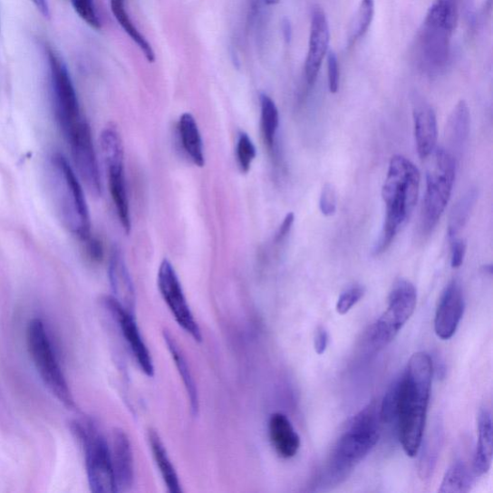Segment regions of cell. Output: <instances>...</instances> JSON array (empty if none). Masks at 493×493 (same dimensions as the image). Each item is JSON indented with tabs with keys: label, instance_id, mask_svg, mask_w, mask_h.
<instances>
[{
	"label": "cell",
	"instance_id": "cell-1",
	"mask_svg": "<svg viewBox=\"0 0 493 493\" xmlns=\"http://www.w3.org/2000/svg\"><path fill=\"white\" fill-rule=\"evenodd\" d=\"M433 377V362L429 354L416 353L406 372L398 380V412L400 442L409 457L418 455L424 434L427 411Z\"/></svg>",
	"mask_w": 493,
	"mask_h": 493
},
{
	"label": "cell",
	"instance_id": "cell-2",
	"mask_svg": "<svg viewBox=\"0 0 493 493\" xmlns=\"http://www.w3.org/2000/svg\"><path fill=\"white\" fill-rule=\"evenodd\" d=\"M375 402L353 416L338 440L327 464L321 470L318 484L332 488L343 484L362 460L374 449L380 438V411Z\"/></svg>",
	"mask_w": 493,
	"mask_h": 493
},
{
	"label": "cell",
	"instance_id": "cell-3",
	"mask_svg": "<svg viewBox=\"0 0 493 493\" xmlns=\"http://www.w3.org/2000/svg\"><path fill=\"white\" fill-rule=\"evenodd\" d=\"M420 187L419 169L407 158L394 156L382 189L385 218L374 246L375 256L387 252L400 230L407 225L418 203Z\"/></svg>",
	"mask_w": 493,
	"mask_h": 493
},
{
	"label": "cell",
	"instance_id": "cell-4",
	"mask_svg": "<svg viewBox=\"0 0 493 493\" xmlns=\"http://www.w3.org/2000/svg\"><path fill=\"white\" fill-rule=\"evenodd\" d=\"M52 168L61 219L73 235L85 241L91 237V222L82 184L61 153L53 154Z\"/></svg>",
	"mask_w": 493,
	"mask_h": 493
},
{
	"label": "cell",
	"instance_id": "cell-5",
	"mask_svg": "<svg viewBox=\"0 0 493 493\" xmlns=\"http://www.w3.org/2000/svg\"><path fill=\"white\" fill-rule=\"evenodd\" d=\"M430 156L421 214V225L425 234H430L436 227L450 203L457 168L456 159L447 150L436 149Z\"/></svg>",
	"mask_w": 493,
	"mask_h": 493
},
{
	"label": "cell",
	"instance_id": "cell-6",
	"mask_svg": "<svg viewBox=\"0 0 493 493\" xmlns=\"http://www.w3.org/2000/svg\"><path fill=\"white\" fill-rule=\"evenodd\" d=\"M27 344L37 372L52 393L69 410H75L68 382L55 357L48 334L40 319L29 323Z\"/></svg>",
	"mask_w": 493,
	"mask_h": 493
},
{
	"label": "cell",
	"instance_id": "cell-7",
	"mask_svg": "<svg viewBox=\"0 0 493 493\" xmlns=\"http://www.w3.org/2000/svg\"><path fill=\"white\" fill-rule=\"evenodd\" d=\"M72 429L84 449L91 490L95 493L117 492L110 445L91 422H75Z\"/></svg>",
	"mask_w": 493,
	"mask_h": 493
},
{
	"label": "cell",
	"instance_id": "cell-8",
	"mask_svg": "<svg viewBox=\"0 0 493 493\" xmlns=\"http://www.w3.org/2000/svg\"><path fill=\"white\" fill-rule=\"evenodd\" d=\"M45 53L49 60L55 117L68 140L85 119L65 62L50 45L45 48Z\"/></svg>",
	"mask_w": 493,
	"mask_h": 493
},
{
	"label": "cell",
	"instance_id": "cell-9",
	"mask_svg": "<svg viewBox=\"0 0 493 493\" xmlns=\"http://www.w3.org/2000/svg\"><path fill=\"white\" fill-rule=\"evenodd\" d=\"M418 295L414 285L406 280L398 281L392 287L388 310L370 328L369 346L375 352L387 347L405 326L414 313Z\"/></svg>",
	"mask_w": 493,
	"mask_h": 493
},
{
	"label": "cell",
	"instance_id": "cell-10",
	"mask_svg": "<svg viewBox=\"0 0 493 493\" xmlns=\"http://www.w3.org/2000/svg\"><path fill=\"white\" fill-rule=\"evenodd\" d=\"M158 285L161 296L171 311L179 326L190 334L195 342L203 341V334L191 312L187 297L171 262L164 259L158 275Z\"/></svg>",
	"mask_w": 493,
	"mask_h": 493
},
{
	"label": "cell",
	"instance_id": "cell-11",
	"mask_svg": "<svg viewBox=\"0 0 493 493\" xmlns=\"http://www.w3.org/2000/svg\"><path fill=\"white\" fill-rule=\"evenodd\" d=\"M74 164L92 196L102 195V180L92 132L87 121L69 139Z\"/></svg>",
	"mask_w": 493,
	"mask_h": 493
},
{
	"label": "cell",
	"instance_id": "cell-12",
	"mask_svg": "<svg viewBox=\"0 0 493 493\" xmlns=\"http://www.w3.org/2000/svg\"><path fill=\"white\" fill-rule=\"evenodd\" d=\"M103 304L118 323L139 367L147 376L152 377L154 375L153 361L140 330L137 326L134 314L130 313L113 296L104 297Z\"/></svg>",
	"mask_w": 493,
	"mask_h": 493
},
{
	"label": "cell",
	"instance_id": "cell-13",
	"mask_svg": "<svg viewBox=\"0 0 493 493\" xmlns=\"http://www.w3.org/2000/svg\"><path fill=\"white\" fill-rule=\"evenodd\" d=\"M330 28L325 12L315 6L312 14L310 35V49L305 59L304 75L307 85L314 86L324 58H325L330 44Z\"/></svg>",
	"mask_w": 493,
	"mask_h": 493
},
{
	"label": "cell",
	"instance_id": "cell-14",
	"mask_svg": "<svg viewBox=\"0 0 493 493\" xmlns=\"http://www.w3.org/2000/svg\"><path fill=\"white\" fill-rule=\"evenodd\" d=\"M465 313V298L457 281L446 286L435 317V332L442 341H449L456 333Z\"/></svg>",
	"mask_w": 493,
	"mask_h": 493
},
{
	"label": "cell",
	"instance_id": "cell-15",
	"mask_svg": "<svg viewBox=\"0 0 493 493\" xmlns=\"http://www.w3.org/2000/svg\"><path fill=\"white\" fill-rule=\"evenodd\" d=\"M413 123L416 149L421 160L430 157L438 141V121L435 111L420 98L413 101Z\"/></svg>",
	"mask_w": 493,
	"mask_h": 493
},
{
	"label": "cell",
	"instance_id": "cell-16",
	"mask_svg": "<svg viewBox=\"0 0 493 493\" xmlns=\"http://www.w3.org/2000/svg\"><path fill=\"white\" fill-rule=\"evenodd\" d=\"M111 453L116 490L117 492L129 491L134 482V459L131 444L125 431L120 429L114 431Z\"/></svg>",
	"mask_w": 493,
	"mask_h": 493
},
{
	"label": "cell",
	"instance_id": "cell-17",
	"mask_svg": "<svg viewBox=\"0 0 493 493\" xmlns=\"http://www.w3.org/2000/svg\"><path fill=\"white\" fill-rule=\"evenodd\" d=\"M450 30L440 25L424 22L420 46L425 63L430 69L438 70L449 60Z\"/></svg>",
	"mask_w": 493,
	"mask_h": 493
},
{
	"label": "cell",
	"instance_id": "cell-18",
	"mask_svg": "<svg viewBox=\"0 0 493 493\" xmlns=\"http://www.w3.org/2000/svg\"><path fill=\"white\" fill-rule=\"evenodd\" d=\"M269 437L275 451L284 459L295 457L300 450V437L284 413L276 412L271 415Z\"/></svg>",
	"mask_w": 493,
	"mask_h": 493
},
{
	"label": "cell",
	"instance_id": "cell-19",
	"mask_svg": "<svg viewBox=\"0 0 493 493\" xmlns=\"http://www.w3.org/2000/svg\"><path fill=\"white\" fill-rule=\"evenodd\" d=\"M108 187L113 198L120 222L126 230L130 233L131 218L129 197L125 179V162H116L106 165Z\"/></svg>",
	"mask_w": 493,
	"mask_h": 493
},
{
	"label": "cell",
	"instance_id": "cell-20",
	"mask_svg": "<svg viewBox=\"0 0 493 493\" xmlns=\"http://www.w3.org/2000/svg\"><path fill=\"white\" fill-rule=\"evenodd\" d=\"M110 280L113 297L130 313L134 314L135 290L125 259L119 250H114L111 258Z\"/></svg>",
	"mask_w": 493,
	"mask_h": 493
},
{
	"label": "cell",
	"instance_id": "cell-21",
	"mask_svg": "<svg viewBox=\"0 0 493 493\" xmlns=\"http://www.w3.org/2000/svg\"><path fill=\"white\" fill-rule=\"evenodd\" d=\"M478 433H479V437H478L473 460V471L476 475L481 476L486 474L491 467L493 450L491 415L486 409L481 410L479 416H478Z\"/></svg>",
	"mask_w": 493,
	"mask_h": 493
},
{
	"label": "cell",
	"instance_id": "cell-22",
	"mask_svg": "<svg viewBox=\"0 0 493 493\" xmlns=\"http://www.w3.org/2000/svg\"><path fill=\"white\" fill-rule=\"evenodd\" d=\"M178 128L185 153L196 166L204 167L206 163L204 145L194 116L190 113L182 114Z\"/></svg>",
	"mask_w": 493,
	"mask_h": 493
},
{
	"label": "cell",
	"instance_id": "cell-23",
	"mask_svg": "<svg viewBox=\"0 0 493 493\" xmlns=\"http://www.w3.org/2000/svg\"><path fill=\"white\" fill-rule=\"evenodd\" d=\"M148 440L150 450L156 464L160 469L167 488L171 493H179L182 491L179 476L172 460L169 459L165 446L157 433V430L150 429L148 433Z\"/></svg>",
	"mask_w": 493,
	"mask_h": 493
},
{
	"label": "cell",
	"instance_id": "cell-24",
	"mask_svg": "<svg viewBox=\"0 0 493 493\" xmlns=\"http://www.w3.org/2000/svg\"><path fill=\"white\" fill-rule=\"evenodd\" d=\"M470 130V112L468 103L459 101L452 111L446 127V136L451 147L461 150L467 143Z\"/></svg>",
	"mask_w": 493,
	"mask_h": 493
},
{
	"label": "cell",
	"instance_id": "cell-25",
	"mask_svg": "<svg viewBox=\"0 0 493 493\" xmlns=\"http://www.w3.org/2000/svg\"><path fill=\"white\" fill-rule=\"evenodd\" d=\"M165 343L178 368L190 401V407L194 414L198 411V394L187 358H185L173 335L164 332Z\"/></svg>",
	"mask_w": 493,
	"mask_h": 493
},
{
	"label": "cell",
	"instance_id": "cell-26",
	"mask_svg": "<svg viewBox=\"0 0 493 493\" xmlns=\"http://www.w3.org/2000/svg\"><path fill=\"white\" fill-rule=\"evenodd\" d=\"M111 11L118 24L121 26L125 33L142 51L145 57L150 63L156 60V54L151 48V45L147 39L137 29L132 20L130 17L126 8V0H111Z\"/></svg>",
	"mask_w": 493,
	"mask_h": 493
},
{
	"label": "cell",
	"instance_id": "cell-27",
	"mask_svg": "<svg viewBox=\"0 0 493 493\" xmlns=\"http://www.w3.org/2000/svg\"><path fill=\"white\" fill-rule=\"evenodd\" d=\"M260 127L267 148L274 151L280 126V114L275 102L266 94L260 95Z\"/></svg>",
	"mask_w": 493,
	"mask_h": 493
},
{
	"label": "cell",
	"instance_id": "cell-28",
	"mask_svg": "<svg viewBox=\"0 0 493 493\" xmlns=\"http://www.w3.org/2000/svg\"><path fill=\"white\" fill-rule=\"evenodd\" d=\"M472 475L464 461L458 460L446 471L439 489L441 493H465L470 490Z\"/></svg>",
	"mask_w": 493,
	"mask_h": 493
},
{
	"label": "cell",
	"instance_id": "cell-29",
	"mask_svg": "<svg viewBox=\"0 0 493 493\" xmlns=\"http://www.w3.org/2000/svg\"><path fill=\"white\" fill-rule=\"evenodd\" d=\"M375 12V0H361L349 31V44L353 45L364 37L372 25Z\"/></svg>",
	"mask_w": 493,
	"mask_h": 493
},
{
	"label": "cell",
	"instance_id": "cell-30",
	"mask_svg": "<svg viewBox=\"0 0 493 493\" xmlns=\"http://www.w3.org/2000/svg\"><path fill=\"white\" fill-rule=\"evenodd\" d=\"M477 192L469 191L459 199V202L454 207L449 226V237L452 240L464 227L469 221L470 212L476 203Z\"/></svg>",
	"mask_w": 493,
	"mask_h": 493
},
{
	"label": "cell",
	"instance_id": "cell-31",
	"mask_svg": "<svg viewBox=\"0 0 493 493\" xmlns=\"http://www.w3.org/2000/svg\"><path fill=\"white\" fill-rule=\"evenodd\" d=\"M441 444V433L437 430L433 436L428 439L420 460V476L421 479H427L433 472L439 457V450Z\"/></svg>",
	"mask_w": 493,
	"mask_h": 493
},
{
	"label": "cell",
	"instance_id": "cell-32",
	"mask_svg": "<svg viewBox=\"0 0 493 493\" xmlns=\"http://www.w3.org/2000/svg\"><path fill=\"white\" fill-rule=\"evenodd\" d=\"M256 157V149L250 136L245 132L238 135L237 144V159L240 171L248 173Z\"/></svg>",
	"mask_w": 493,
	"mask_h": 493
},
{
	"label": "cell",
	"instance_id": "cell-33",
	"mask_svg": "<svg viewBox=\"0 0 493 493\" xmlns=\"http://www.w3.org/2000/svg\"><path fill=\"white\" fill-rule=\"evenodd\" d=\"M398 380L394 382L385 393L382 406L380 408V418L382 423H391L397 420L398 412Z\"/></svg>",
	"mask_w": 493,
	"mask_h": 493
},
{
	"label": "cell",
	"instance_id": "cell-34",
	"mask_svg": "<svg viewBox=\"0 0 493 493\" xmlns=\"http://www.w3.org/2000/svg\"><path fill=\"white\" fill-rule=\"evenodd\" d=\"M72 7L88 25L94 29H101L102 23L95 6L94 0H71Z\"/></svg>",
	"mask_w": 493,
	"mask_h": 493
},
{
	"label": "cell",
	"instance_id": "cell-35",
	"mask_svg": "<svg viewBox=\"0 0 493 493\" xmlns=\"http://www.w3.org/2000/svg\"><path fill=\"white\" fill-rule=\"evenodd\" d=\"M365 289L361 285L352 286L339 296L336 303V312L344 315L348 314L353 305H356L364 296Z\"/></svg>",
	"mask_w": 493,
	"mask_h": 493
},
{
	"label": "cell",
	"instance_id": "cell-36",
	"mask_svg": "<svg viewBox=\"0 0 493 493\" xmlns=\"http://www.w3.org/2000/svg\"><path fill=\"white\" fill-rule=\"evenodd\" d=\"M320 211L326 218H331L336 212V194L331 184H326L323 188L320 200H319Z\"/></svg>",
	"mask_w": 493,
	"mask_h": 493
},
{
	"label": "cell",
	"instance_id": "cell-37",
	"mask_svg": "<svg viewBox=\"0 0 493 493\" xmlns=\"http://www.w3.org/2000/svg\"><path fill=\"white\" fill-rule=\"evenodd\" d=\"M328 82L332 94H335L339 87V66L337 56L334 52L328 53Z\"/></svg>",
	"mask_w": 493,
	"mask_h": 493
},
{
	"label": "cell",
	"instance_id": "cell-38",
	"mask_svg": "<svg viewBox=\"0 0 493 493\" xmlns=\"http://www.w3.org/2000/svg\"><path fill=\"white\" fill-rule=\"evenodd\" d=\"M467 253V242L459 238L451 240V266L454 269L459 268L464 264Z\"/></svg>",
	"mask_w": 493,
	"mask_h": 493
},
{
	"label": "cell",
	"instance_id": "cell-39",
	"mask_svg": "<svg viewBox=\"0 0 493 493\" xmlns=\"http://www.w3.org/2000/svg\"><path fill=\"white\" fill-rule=\"evenodd\" d=\"M87 243V252L89 257L92 261H102L103 257V246L102 242L97 238H92L90 237L85 240Z\"/></svg>",
	"mask_w": 493,
	"mask_h": 493
},
{
	"label": "cell",
	"instance_id": "cell-40",
	"mask_svg": "<svg viewBox=\"0 0 493 493\" xmlns=\"http://www.w3.org/2000/svg\"><path fill=\"white\" fill-rule=\"evenodd\" d=\"M329 343V334L327 330L319 326L314 335V350L318 354L326 352Z\"/></svg>",
	"mask_w": 493,
	"mask_h": 493
},
{
	"label": "cell",
	"instance_id": "cell-41",
	"mask_svg": "<svg viewBox=\"0 0 493 493\" xmlns=\"http://www.w3.org/2000/svg\"><path fill=\"white\" fill-rule=\"evenodd\" d=\"M295 213L290 212L285 216V218L281 224L279 229H277L276 231V234L275 237L276 243H281L288 236L293 224H295Z\"/></svg>",
	"mask_w": 493,
	"mask_h": 493
},
{
	"label": "cell",
	"instance_id": "cell-42",
	"mask_svg": "<svg viewBox=\"0 0 493 493\" xmlns=\"http://www.w3.org/2000/svg\"><path fill=\"white\" fill-rule=\"evenodd\" d=\"M33 3L43 14V17L46 19L51 17V8L48 0H33Z\"/></svg>",
	"mask_w": 493,
	"mask_h": 493
},
{
	"label": "cell",
	"instance_id": "cell-43",
	"mask_svg": "<svg viewBox=\"0 0 493 493\" xmlns=\"http://www.w3.org/2000/svg\"><path fill=\"white\" fill-rule=\"evenodd\" d=\"M282 29L285 40L289 43L292 37V27L289 21L284 20Z\"/></svg>",
	"mask_w": 493,
	"mask_h": 493
},
{
	"label": "cell",
	"instance_id": "cell-44",
	"mask_svg": "<svg viewBox=\"0 0 493 493\" xmlns=\"http://www.w3.org/2000/svg\"><path fill=\"white\" fill-rule=\"evenodd\" d=\"M265 3L268 5H276L280 3V0H265Z\"/></svg>",
	"mask_w": 493,
	"mask_h": 493
}]
</instances>
